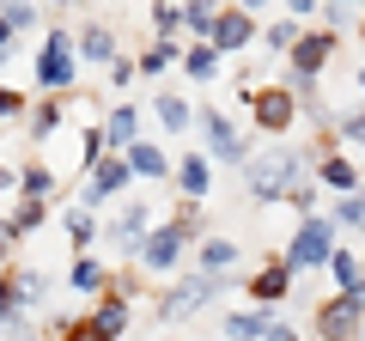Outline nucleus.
<instances>
[{"label":"nucleus","mask_w":365,"mask_h":341,"mask_svg":"<svg viewBox=\"0 0 365 341\" xmlns=\"http://www.w3.org/2000/svg\"><path fill=\"white\" fill-rule=\"evenodd\" d=\"M292 170H299V153H274V158H262V165H250V189H256L262 201H280V189L292 183Z\"/></svg>","instance_id":"f257e3e1"},{"label":"nucleus","mask_w":365,"mask_h":341,"mask_svg":"<svg viewBox=\"0 0 365 341\" xmlns=\"http://www.w3.org/2000/svg\"><path fill=\"white\" fill-rule=\"evenodd\" d=\"M359 311H365V287H353V292H341L335 305H323V317H317L323 341H347V329L359 323Z\"/></svg>","instance_id":"f03ea898"},{"label":"nucleus","mask_w":365,"mask_h":341,"mask_svg":"<svg viewBox=\"0 0 365 341\" xmlns=\"http://www.w3.org/2000/svg\"><path fill=\"white\" fill-rule=\"evenodd\" d=\"M182 238H189V225H165V232H153V238H146V268H170V263H177V256H182Z\"/></svg>","instance_id":"7ed1b4c3"},{"label":"nucleus","mask_w":365,"mask_h":341,"mask_svg":"<svg viewBox=\"0 0 365 341\" xmlns=\"http://www.w3.org/2000/svg\"><path fill=\"white\" fill-rule=\"evenodd\" d=\"M317 263H329V225H304L292 238V268H317Z\"/></svg>","instance_id":"20e7f679"},{"label":"nucleus","mask_w":365,"mask_h":341,"mask_svg":"<svg viewBox=\"0 0 365 341\" xmlns=\"http://www.w3.org/2000/svg\"><path fill=\"white\" fill-rule=\"evenodd\" d=\"M292 110H299V104H292V92H262V98H256V122H262L268 134L292 128Z\"/></svg>","instance_id":"39448f33"},{"label":"nucleus","mask_w":365,"mask_h":341,"mask_svg":"<svg viewBox=\"0 0 365 341\" xmlns=\"http://www.w3.org/2000/svg\"><path fill=\"white\" fill-rule=\"evenodd\" d=\"M207 292H213V280H182V287L165 299V317H189V311H201V305H207Z\"/></svg>","instance_id":"423d86ee"},{"label":"nucleus","mask_w":365,"mask_h":341,"mask_svg":"<svg viewBox=\"0 0 365 341\" xmlns=\"http://www.w3.org/2000/svg\"><path fill=\"white\" fill-rule=\"evenodd\" d=\"M329 49H335V37H329V31H317V37L292 43V67H299V73H317V67L329 61Z\"/></svg>","instance_id":"0eeeda50"},{"label":"nucleus","mask_w":365,"mask_h":341,"mask_svg":"<svg viewBox=\"0 0 365 341\" xmlns=\"http://www.w3.org/2000/svg\"><path fill=\"white\" fill-rule=\"evenodd\" d=\"M37 73H43V86H67L73 61H67V43H61V37H49V49L37 55Z\"/></svg>","instance_id":"6e6552de"},{"label":"nucleus","mask_w":365,"mask_h":341,"mask_svg":"<svg viewBox=\"0 0 365 341\" xmlns=\"http://www.w3.org/2000/svg\"><path fill=\"white\" fill-rule=\"evenodd\" d=\"M250 13H220V31H213V49H244L250 43Z\"/></svg>","instance_id":"1a4fd4ad"},{"label":"nucleus","mask_w":365,"mask_h":341,"mask_svg":"<svg viewBox=\"0 0 365 341\" xmlns=\"http://www.w3.org/2000/svg\"><path fill=\"white\" fill-rule=\"evenodd\" d=\"M225 335L232 341H262V335H274V329H268L262 311H237V317H225Z\"/></svg>","instance_id":"9d476101"},{"label":"nucleus","mask_w":365,"mask_h":341,"mask_svg":"<svg viewBox=\"0 0 365 341\" xmlns=\"http://www.w3.org/2000/svg\"><path fill=\"white\" fill-rule=\"evenodd\" d=\"M122 183H128V165H116V158H104V165L91 170V201H98V195H116Z\"/></svg>","instance_id":"9b49d317"},{"label":"nucleus","mask_w":365,"mask_h":341,"mask_svg":"<svg viewBox=\"0 0 365 341\" xmlns=\"http://www.w3.org/2000/svg\"><path fill=\"white\" fill-rule=\"evenodd\" d=\"M128 170H140V177H165V170H170V158L165 153H158V146H128Z\"/></svg>","instance_id":"f8f14e48"},{"label":"nucleus","mask_w":365,"mask_h":341,"mask_svg":"<svg viewBox=\"0 0 365 341\" xmlns=\"http://www.w3.org/2000/svg\"><path fill=\"white\" fill-rule=\"evenodd\" d=\"M122 323H128V305H122V299H104V305H98V317H91V329H98V335H122Z\"/></svg>","instance_id":"ddd939ff"},{"label":"nucleus","mask_w":365,"mask_h":341,"mask_svg":"<svg viewBox=\"0 0 365 341\" xmlns=\"http://www.w3.org/2000/svg\"><path fill=\"white\" fill-rule=\"evenodd\" d=\"M207 141H213V153H220V158H244V146H237V134H232V122H225V116H207Z\"/></svg>","instance_id":"4468645a"},{"label":"nucleus","mask_w":365,"mask_h":341,"mask_svg":"<svg viewBox=\"0 0 365 341\" xmlns=\"http://www.w3.org/2000/svg\"><path fill=\"white\" fill-rule=\"evenodd\" d=\"M287 268H292V263H280V268H262L250 292H256V299H280V292H287Z\"/></svg>","instance_id":"2eb2a0df"},{"label":"nucleus","mask_w":365,"mask_h":341,"mask_svg":"<svg viewBox=\"0 0 365 341\" xmlns=\"http://www.w3.org/2000/svg\"><path fill=\"white\" fill-rule=\"evenodd\" d=\"M182 189H189V195H207V165H201V158H182Z\"/></svg>","instance_id":"dca6fc26"},{"label":"nucleus","mask_w":365,"mask_h":341,"mask_svg":"<svg viewBox=\"0 0 365 341\" xmlns=\"http://www.w3.org/2000/svg\"><path fill=\"white\" fill-rule=\"evenodd\" d=\"M79 49H86L91 61H110V49H116V43H110V31H86V37H79Z\"/></svg>","instance_id":"f3484780"},{"label":"nucleus","mask_w":365,"mask_h":341,"mask_svg":"<svg viewBox=\"0 0 365 341\" xmlns=\"http://www.w3.org/2000/svg\"><path fill=\"white\" fill-rule=\"evenodd\" d=\"M158 122H165V128H189V110H182V98H158Z\"/></svg>","instance_id":"a211bd4d"},{"label":"nucleus","mask_w":365,"mask_h":341,"mask_svg":"<svg viewBox=\"0 0 365 341\" xmlns=\"http://www.w3.org/2000/svg\"><path fill=\"white\" fill-rule=\"evenodd\" d=\"M213 55H220V49H207V43H195V49L182 55V61H189V73H195V79H207V73H213Z\"/></svg>","instance_id":"6ab92c4d"},{"label":"nucleus","mask_w":365,"mask_h":341,"mask_svg":"<svg viewBox=\"0 0 365 341\" xmlns=\"http://www.w3.org/2000/svg\"><path fill=\"white\" fill-rule=\"evenodd\" d=\"M140 220H146V213H140V208H128V213L116 220V232H110V238H116V244H134V238H140Z\"/></svg>","instance_id":"aec40b11"},{"label":"nucleus","mask_w":365,"mask_h":341,"mask_svg":"<svg viewBox=\"0 0 365 341\" xmlns=\"http://www.w3.org/2000/svg\"><path fill=\"white\" fill-rule=\"evenodd\" d=\"M232 256H237V250L225 244V238H213V244H201V263H207V268H225Z\"/></svg>","instance_id":"412c9836"},{"label":"nucleus","mask_w":365,"mask_h":341,"mask_svg":"<svg viewBox=\"0 0 365 341\" xmlns=\"http://www.w3.org/2000/svg\"><path fill=\"white\" fill-rule=\"evenodd\" d=\"M323 177H329L335 189H347V183H353V165H347V158H329V165H323Z\"/></svg>","instance_id":"4be33fe9"},{"label":"nucleus","mask_w":365,"mask_h":341,"mask_svg":"<svg viewBox=\"0 0 365 341\" xmlns=\"http://www.w3.org/2000/svg\"><path fill=\"white\" fill-rule=\"evenodd\" d=\"M73 287H86V292L104 287V268H98V263H79V268H73Z\"/></svg>","instance_id":"5701e85b"},{"label":"nucleus","mask_w":365,"mask_h":341,"mask_svg":"<svg viewBox=\"0 0 365 341\" xmlns=\"http://www.w3.org/2000/svg\"><path fill=\"white\" fill-rule=\"evenodd\" d=\"M128 134H134V110H128V104H122V110H116V116H110V141H128Z\"/></svg>","instance_id":"b1692460"},{"label":"nucleus","mask_w":365,"mask_h":341,"mask_svg":"<svg viewBox=\"0 0 365 341\" xmlns=\"http://www.w3.org/2000/svg\"><path fill=\"white\" fill-rule=\"evenodd\" d=\"M37 220H43V201H25V208L13 213V232H31V225H37Z\"/></svg>","instance_id":"393cba45"},{"label":"nucleus","mask_w":365,"mask_h":341,"mask_svg":"<svg viewBox=\"0 0 365 341\" xmlns=\"http://www.w3.org/2000/svg\"><path fill=\"white\" fill-rule=\"evenodd\" d=\"M37 292H43V280H37V275H19V280H13V299H19V305H31Z\"/></svg>","instance_id":"a878e982"},{"label":"nucleus","mask_w":365,"mask_h":341,"mask_svg":"<svg viewBox=\"0 0 365 341\" xmlns=\"http://www.w3.org/2000/svg\"><path fill=\"white\" fill-rule=\"evenodd\" d=\"M49 183H55L49 170H25V195H31V201H37V195H49Z\"/></svg>","instance_id":"bb28decb"},{"label":"nucleus","mask_w":365,"mask_h":341,"mask_svg":"<svg viewBox=\"0 0 365 341\" xmlns=\"http://www.w3.org/2000/svg\"><path fill=\"white\" fill-rule=\"evenodd\" d=\"M170 55H177V49H170V43H158V49H146V61H140V67H146V73H158V67H165Z\"/></svg>","instance_id":"cd10ccee"},{"label":"nucleus","mask_w":365,"mask_h":341,"mask_svg":"<svg viewBox=\"0 0 365 341\" xmlns=\"http://www.w3.org/2000/svg\"><path fill=\"white\" fill-rule=\"evenodd\" d=\"M55 122H61V110H55V104H43V110H37V116H31V128H37V134H49V128H55Z\"/></svg>","instance_id":"c85d7f7f"},{"label":"nucleus","mask_w":365,"mask_h":341,"mask_svg":"<svg viewBox=\"0 0 365 341\" xmlns=\"http://www.w3.org/2000/svg\"><path fill=\"white\" fill-rule=\"evenodd\" d=\"M341 134H347V141H365V110H353V116L341 122Z\"/></svg>","instance_id":"c756f323"},{"label":"nucleus","mask_w":365,"mask_h":341,"mask_svg":"<svg viewBox=\"0 0 365 341\" xmlns=\"http://www.w3.org/2000/svg\"><path fill=\"white\" fill-rule=\"evenodd\" d=\"M19 110H25V98H19V92H6V86H0V116H19Z\"/></svg>","instance_id":"7c9ffc66"},{"label":"nucleus","mask_w":365,"mask_h":341,"mask_svg":"<svg viewBox=\"0 0 365 341\" xmlns=\"http://www.w3.org/2000/svg\"><path fill=\"white\" fill-rule=\"evenodd\" d=\"M31 19H37V6H6V25H13V31L31 25Z\"/></svg>","instance_id":"2f4dec72"},{"label":"nucleus","mask_w":365,"mask_h":341,"mask_svg":"<svg viewBox=\"0 0 365 341\" xmlns=\"http://www.w3.org/2000/svg\"><path fill=\"white\" fill-rule=\"evenodd\" d=\"M67 232H73V244H86V238H91V220H86V213H73V220H67Z\"/></svg>","instance_id":"473e14b6"},{"label":"nucleus","mask_w":365,"mask_h":341,"mask_svg":"<svg viewBox=\"0 0 365 341\" xmlns=\"http://www.w3.org/2000/svg\"><path fill=\"white\" fill-rule=\"evenodd\" d=\"M341 220H353V225H365V201H347V208H341Z\"/></svg>","instance_id":"72a5a7b5"},{"label":"nucleus","mask_w":365,"mask_h":341,"mask_svg":"<svg viewBox=\"0 0 365 341\" xmlns=\"http://www.w3.org/2000/svg\"><path fill=\"white\" fill-rule=\"evenodd\" d=\"M13 305H19V299H13V280H0V317L13 311Z\"/></svg>","instance_id":"f704fd0d"},{"label":"nucleus","mask_w":365,"mask_h":341,"mask_svg":"<svg viewBox=\"0 0 365 341\" xmlns=\"http://www.w3.org/2000/svg\"><path fill=\"white\" fill-rule=\"evenodd\" d=\"M67 341H104V335H98V329H91V323H79V329H73V335H67Z\"/></svg>","instance_id":"c9c22d12"},{"label":"nucleus","mask_w":365,"mask_h":341,"mask_svg":"<svg viewBox=\"0 0 365 341\" xmlns=\"http://www.w3.org/2000/svg\"><path fill=\"white\" fill-rule=\"evenodd\" d=\"M6 244H13V225H0V256H6Z\"/></svg>","instance_id":"e433bc0d"},{"label":"nucleus","mask_w":365,"mask_h":341,"mask_svg":"<svg viewBox=\"0 0 365 341\" xmlns=\"http://www.w3.org/2000/svg\"><path fill=\"white\" fill-rule=\"evenodd\" d=\"M6 37H13V25H6V19H0V49H6Z\"/></svg>","instance_id":"4c0bfd02"},{"label":"nucleus","mask_w":365,"mask_h":341,"mask_svg":"<svg viewBox=\"0 0 365 341\" xmlns=\"http://www.w3.org/2000/svg\"><path fill=\"white\" fill-rule=\"evenodd\" d=\"M0 61H6V55H0Z\"/></svg>","instance_id":"58836bf2"}]
</instances>
